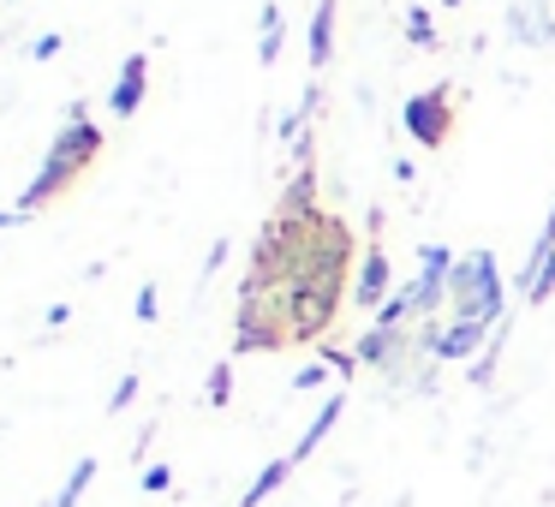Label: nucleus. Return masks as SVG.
Wrapping results in <instances>:
<instances>
[{
  "label": "nucleus",
  "instance_id": "nucleus-1",
  "mask_svg": "<svg viewBox=\"0 0 555 507\" xmlns=\"http://www.w3.org/2000/svg\"><path fill=\"white\" fill-rule=\"evenodd\" d=\"M96 156H102V126H90L85 108H66L61 138L49 144V156H42L37 180L18 192V209H7V216H0V227H13V221H25V216H37V209H49L61 192H73V185L90 173V161H96Z\"/></svg>",
  "mask_w": 555,
  "mask_h": 507
},
{
  "label": "nucleus",
  "instance_id": "nucleus-2",
  "mask_svg": "<svg viewBox=\"0 0 555 507\" xmlns=\"http://www.w3.org/2000/svg\"><path fill=\"white\" fill-rule=\"evenodd\" d=\"M448 299H454V316L460 323H502V275H495V257L490 251H472L454 263L448 275Z\"/></svg>",
  "mask_w": 555,
  "mask_h": 507
},
{
  "label": "nucleus",
  "instance_id": "nucleus-3",
  "mask_svg": "<svg viewBox=\"0 0 555 507\" xmlns=\"http://www.w3.org/2000/svg\"><path fill=\"white\" fill-rule=\"evenodd\" d=\"M281 347H293L287 292H240V328H233V352H281Z\"/></svg>",
  "mask_w": 555,
  "mask_h": 507
},
{
  "label": "nucleus",
  "instance_id": "nucleus-4",
  "mask_svg": "<svg viewBox=\"0 0 555 507\" xmlns=\"http://www.w3.org/2000/svg\"><path fill=\"white\" fill-rule=\"evenodd\" d=\"M400 126H406L424 150H442L448 138H454V90L436 84V90H424V96H412L406 108H400Z\"/></svg>",
  "mask_w": 555,
  "mask_h": 507
},
{
  "label": "nucleus",
  "instance_id": "nucleus-5",
  "mask_svg": "<svg viewBox=\"0 0 555 507\" xmlns=\"http://www.w3.org/2000/svg\"><path fill=\"white\" fill-rule=\"evenodd\" d=\"M383 216H371V245L359 251V269H352V304H364V311H383L395 292H388V251H383Z\"/></svg>",
  "mask_w": 555,
  "mask_h": 507
},
{
  "label": "nucleus",
  "instance_id": "nucleus-6",
  "mask_svg": "<svg viewBox=\"0 0 555 507\" xmlns=\"http://www.w3.org/2000/svg\"><path fill=\"white\" fill-rule=\"evenodd\" d=\"M144 90H150V54L138 49V54H126L120 78H114V90H108V108H114V120H132V114L144 108Z\"/></svg>",
  "mask_w": 555,
  "mask_h": 507
},
{
  "label": "nucleus",
  "instance_id": "nucleus-7",
  "mask_svg": "<svg viewBox=\"0 0 555 507\" xmlns=\"http://www.w3.org/2000/svg\"><path fill=\"white\" fill-rule=\"evenodd\" d=\"M490 335L495 328L490 323H448V328H436V347H430V359H442V364H454V359H466V352H478V347H490Z\"/></svg>",
  "mask_w": 555,
  "mask_h": 507
},
{
  "label": "nucleus",
  "instance_id": "nucleus-8",
  "mask_svg": "<svg viewBox=\"0 0 555 507\" xmlns=\"http://www.w3.org/2000/svg\"><path fill=\"white\" fill-rule=\"evenodd\" d=\"M519 292H526V304H543L555 292V245H531V263H526V275H519Z\"/></svg>",
  "mask_w": 555,
  "mask_h": 507
},
{
  "label": "nucleus",
  "instance_id": "nucleus-9",
  "mask_svg": "<svg viewBox=\"0 0 555 507\" xmlns=\"http://www.w3.org/2000/svg\"><path fill=\"white\" fill-rule=\"evenodd\" d=\"M335 13H340V0H317V13H311V66L323 73L328 66V54H335Z\"/></svg>",
  "mask_w": 555,
  "mask_h": 507
},
{
  "label": "nucleus",
  "instance_id": "nucleus-10",
  "mask_svg": "<svg viewBox=\"0 0 555 507\" xmlns=\"http://www.w3.org/2000/svg\"><path fill=\"white\" fill-rule=\"evenodd\" d=\"M340 412H347V394H328V400H323V412L311 418V430L299 435V447H293V466H299V459H311L317 447H323V435L340 424Z\"/></svg>",
  "mask_w": 555,
  "mask_h": 507
},
{
  "label": "nucleus",
  "instance_id": "nucleus-11",
  "mask_svg": "<svg viewBox=\"0 0 555 507\" xmlns=\"http://www.w3.org/2000/svg\"><path fill=\"white\" fill-rule=\"evenodd\" d=\"M287 478H293V454H287V459H269V466H263V471H257V478H251V490L240 495V507H263L269 495H275L281 483H287Z\"/></svg>",
  "mask_w": 555,
  "mask_h": 507
},
{
  "label": "nucleus",
  "instance_id": "nucleus-12",
  "mask_svg": "<svg viewBox=\"0 0 555 507\" xmlns=\"http://www.w3.org/2000/svg\"><path fill=\"white\" fill-rule=\"evenodd\" d=\"M90 483H96V459H78L73 478H66V483H61V495H54V507H78V502H85Z\"/></svg>",
  "mask_w": 555,
  "mask_h": 507
},
{
  "label": "nucleus",
  "instance_id": "nucleus-13",
  "mask_svg": "<svg viewBox=\"0 0 555 507\" xmlns=\"http://www.w3.org/2000/svg\"><path fill=\"white\" fill-rule=\"evenodd\" d=\"M257 61H263V66L281 61V6H269V13H263V49H257Z\"/></svg>",
  "mask_w": 555,
  "mask_h": 507
},
{
  "label": "nucleus",
  "instance_id": "nucleus-14",
  "mask_svg": "<svg viewBox=\"0 0 555 507\" xmlns=\"http://www.w3.org/2000/svg\"><path fill=\"white\" fill-rule=\"evenodd\" d=\"M204 400H209V406H228V400H233V364H216V370H209Z\"/></svg>",
  "mask_w": 555,
  "mask_h": 507
},
{
  "label": "nucleus",
  "instance_id": "nucleus-15",
  "mask_svg": "<svg viewBox=\"0 0 555 507\" xmlns=\"http://www.w3.org/2000/svg\"><path fill=\"white\" fill-rule=\"evenodd\" d=\"M406 37L418 42V49H430V42H436V30H430V13H418V6H412V13H406Z\"/></svg>",
  "mask_w": 555,
  "mask_h": 507
},
{
  "label": "nucleus",
  "instance_id": "nucleus-16",
  "mask_svg": "<svg viewBox=\"0 0 555 507\" xmlns=\"http://www.w3.org/2000/svg\"><path fill=\"white\" fill-rule=\"evenodd\" d=\"M138 483H144V490H150V495H162V490H173V466H168V459H162V466H144V478H138Z\"/></svg>",
  "mask_w": 555,
  "mask_h": 507
},
{
  "label": "nucleus",
  "instance_id": "nucleus-17",
  "mask_svg": "<svg viewBox=\"0 0 555 507\" xmlns=\"http://www.w3.org/2000/svg\"><path fill=\"white\" fill-rule=\"evenodd\" d=\"M323 382H328V370H323V364H305V370L293 376V388H299V394H311V388H323Z\"/></svg>",
  "mask_w": 555,
  "mask_h": 507
},
{
  "label": "nucleus",
  "instance_id": "nucleus-18",
  "mask_svg": "<svg viewBox=\"0 0 555 507\" xmlns=\"http://www.w3.org/2000/svg\"><path fill=\"white\" fill-rule=\"evenodd\" d=\"M132 311H138V323H156V287H138V304H132Z\"/></svg>",
  "mask_w": 555,
  "mask_h": 507
},
{
  "label": "nucleus",
  "instance_id": "nucleus-19",
  "mask_svg": "<svg viewBox=\"0 0 555 507\" xmlns=\"http://www.w3.org/2000/svg\"><path fill=\"white\" fill-rule=\"evenodd\" d=\"M132 400H138V376H126V382L114 388V400H108V406H114V412H126V406H132Z\"/></svg>",
  "mask_w": 555,
  "mask_h": 507
},
{
  "label": "nucleus",
  "instance_id": "nucleus-20",
  "mask_svg": "<svg viewBox=\"0 0 555 507\" xmlns=\"http://www.w3.org/2000/svg\"><path fill=\"white\" fill-rule=\"evenodd\" d=\"M30 54H37V61H54V54H61V37H42Z\"/></svg>",
  "mask_w": 555,
  "mask_h": 507
},
{
  "label": "nucleus",
  "instance_id": "nucleus-21",
  "mask_svg": "<svg viewBox=\"0 0 555 507\" xmlns=\"http://www.w3.org/2000/svg\"><path fill=\"white\" fill-rule=\"evenodd\" d=\"M538 245H555V209H550V221H543V233H538Z\"/></svg>",
  "mask_w": 555,
  "mask_h": 507
},
{
  "label": "nucleus",
  "instance_id": "nucleus-22",
  "mask_svg": "<svg viewBox=\"0 0 555 507\" xmlns=\"http://www.w3.org/2000/svg\"><path fill=\"white\" fill-rule=\"evenodd\" d=\"M448 6H460V0H448Z\"/></svg>",
  "mask_w": 555,
  "mask_h": 507
}]
</instances>
